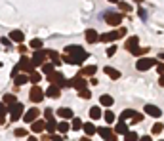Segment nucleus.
<instances>
[{
	"label": "nucleus",
	"mask_w": 164,
	"mask_h": 141,
	"mask_svg": "<svg viewBox=\"0 0 164 141\" xmlns=\"http://www.w3.org/2000/svg\"><path fill=\"white\" fill-rule=\"evenodd\" d=\"M67 54L77 61V65H80L88 57V54L84 52V48H80V46H67Z\"/></svg>",
	"instance_id": "nucleus-1"
},
{
	"label": "nucleus",
	"mask_w": 164,
	"mask_h": 141,
	"mask_svg": "<svg viewBox=\"0 0 164 141\" xmlns=\"http://www.w3.org/2000/svg\"><path fill=\"white\" fill-rule=\"evenodd\" d=\"M86 86H88V82H86L82 76H77V78H73V80H67V88H77L78 91H80V90H86Z\"/></svg>",
	"instance_id": "nucleus-2"
},
{
	"label": "nucleus",
	"mask_w": 164,
	"mask_h": 141,
	"mask_svg": "<svg viewBox=\"0 0 164 141\" xmlns=\"http://www.w3.org/2000/svg\"><path fill=\"white\" fill-rule=\"evenodd\" d=\"M29 97H31L33 103L42 101V99H44V91H42V88H40V86H33V88H31V93H29Z\"/></svg>",
	"instance_id": "nucleus-3"
},
{
	"label": "nucleus",
	"mask_w": 164,
	"mask_h": 141,
	"mask_svg": "<svg viewBox=\"0 0 164 141\" xmlns=\"http://www.w3.org/2000/svg\"><path fill=\"white\" fill-rule=\"evenodd\" d=\"M156 65V59H151V57H143V59H139L137 61V70H147V69H151V67H155Z\"/></svg>",
	"instance_id": "nucleus-4"
},
{
	"label": "nucleus",
	"mask_w": 164,
	"mask_h": 141,
	"mask_svg": "<svg viewBox=\"0 0 164 141\" xmlns=\"http://www.w3.org/2000/svg\"><path fill=\"white\" fill-rule=\"evenodd\" d=\"M103 17H105V21L109 23V25H119V23L122 21V15L120 13H114V12H105Z\"/></svg>",
	"instance_id": "nucleus-5"
},
{
	"label": "nucleus",
	"mask_w": 164,
	"mask_h": 141,
	"mask_svg": "<svg viewBox=\"0 0 164 141\" xmlns=\"http://www.w3.org/2000/svg\"><path fill=\"white\" fill-rule=\"evenodd\" d=\"M23 112V103H15L12 105V111H10V120H17Z\"/></svg>",
	"instance_id": "nucleus-6"
},
{
	"label": "nucleus",
	"mask_w": 164,
	"mask_h": 141,
	"mask_svg": "<svg viewBox=\"0 0 164 141\" xmlns=\"http://www.w3.org/2000/svg\"><path fill=\"white\" fill-rule=\"evenodd\" d=\"M145 114H149V116H153V118H158V116H162V111L156 107V105H145Z\"/></svg>",
	"instance_id": "nucleus-7"
},
{
	"label": "nucleus",
	"mask_w": 164,
	"mask_h": 141,
	"mask_svg": "<svg viewBox=\"0 0 164 141\" xmlns=\"http://www.w3.org/2000/svg\"><path fill=\"white\" fill-rule=\"evenodd\" d=\"M98 132H99V135H101L105 141H114V139H116V135L113 133V130H111V128H99Z\"/></svg>",
	"instance_id": "nucleus-8"
},
{
	"label": "nucleus",
	"mask_w": 164,
	"mask_h": 141,
	"mask_svg": "<svg viewBox=\"0 0 164 141\" xmlns=\"http://www.w3.org/2000/svg\"><path fill=\"white\" fill-rule=\"evenodd\" d=\"M38 116H40V111L38 109H31V111L25 112V122H34Z\"/></svg>",
	"instance_id": "nucleus-9"
},
{
	"label": "nucleus",
	"mask_w": 164,
	"mask_h": 141,
	"mask_svg": "<svg viewBox=\"0 0 164 141\" xmlns=\"http://www.w3.org/2000/svg\"><path fill=\"white\" fill-rule=\"evenodd\" d=\"M86 40H88L90 44H96V42H99V34L93 31V29H88V31H86Z\"/></svg>",
	"instance_id": "nucleus-10"
},
{
	"label": "nucleus",
	"mask_w": 164,
	"mask_h": 141,
	"mask_svg": "<svg viewBox=\"0 0 164 141\" xmlns=\"http://www.w3.org/2000/svg\"><path fill=\"white\" fill-rule=\"evenodd\" d=\"M96 70H98V69L93 67V65H88V67H84L80 73H78V76H82V78H84V76H93V75H96Z\"/></svg>",
	"instance_id": "nucleus-11"
},
{
	"label": "nucleus",
	"mask_w": 164,
	"mask_h": 141,
	"mask_svg": "<svg viewBox=\"0 0 164 141\" xmlns=\"http://www.w3.org/2000/svg\"><path fill=\"white\" fill-rule=\"evenodd\" d=\"M116 38H119V31L105 33V34H101V36H99V40H101V42H113V40H116Z\"/></svg>",
	"instance_id": "nucleus-12"
},
{
	"label": "nucleus",
	"mask_w": 164,
	"mask_h": 141,
	"mask_svg": "<svg viewBox=\"0 0 164 141\" xmlns=\"http://www.w3.org/2000/svg\"><path fill=\"white\" fill-rule=\"evenodd\" d=\"M137 42H139V38H137V36H132V38H130V40L126 42V50L134 54V52L137 50Z\"/></svg>",
	"instance_id": "nucleus-13"
},
{
	"label": "nucleus",
	"mask_w": 164,
	"mask_h": 141,
	"mask_svg": "<svg viewBox=\"0 0 164 141\" xmlns=\"http://www.w3.org/2000/svg\"><path fill=\"white\" fill-rule=\"evenodd\" d=\"M57 116H61V118L69 120V118H73V111L67 109V107H61V109H57Z\"/></svg>",
	"instance_id": "nucleus-14"
},
{
	"label": "nucleus",
	"mask_w": 164,
	"mask_h": 141,
	"mask_svg": "<svg viewBox=\"0 0 164 141\" xmlns=\"http://www.w3.org/2000/svg\"><path fill=\"white\" fill-rule=\"evenodd\" d=\"M90 116H92V120H99L101 118V107H92L90 109Z\"/></svg>",
	"instance_id": "nucleus-15"
},
{
	"label": "nucleus",
	"mask_w": 164,
	"mask_h": 141,
	"mask_svg": "<svg viewBox=\"0 0 164 141\" xmlns=\"http://www.w3.org/2000/svg\"><path fill=\"white\" fill-rule=\"evenodd\" d=\"M114 132H116V133H124V135H126L130 130H128V126H126L122 120H119V122H116V128H114Z\"/></svg>",
	"instance_id": "nucleus-16"
},
{
	"label": "nucleus",
	"mask_w": 164,
	"mask_h": 141,
	"mask_svg": "<svg viewBox=\"0 0 164 141\" xmlns=\"http://www.w3.org/2000/svg\"><path fill=\"white\" fill-rule=\"evenodd\" d=\"M46 93H48L50 97H59V93H61V90H59V86H54V84H52V86L48 88V91H46Z\"/></svg>",
	"instance_id": "nucleus-17"
},
{
	"label": "nucleus",
	"mask_w": 164,
	"mask_h": 141,
	"mask_svg": "<svg viewBox=\"0 0 164 141\" xmlns=\"http://www.w3.org/2000/svg\"><path fill=\"white\" fill-rule=\"evenodd\" d=\"M44 128H46L44 120H34V122H33V132L40 133V132H44Z\"/></svg>",
	"instance_id": "nucleus-18"
},
{
	"label": "nucleus",
	"mask_w": 164,
	"mask_h": 141,
	"mask_svg": "<svg viewBox=\"0 0 164 141\" xmlns=\"http://www.w3.org/2000/svg\"><path fill=\"white\" fill-rule=\"evenodd\" d=\"M82 128H84V132H86V135H93L98 130H96V126H93L92 122H86V124H82Z\"/></svg>",
	"instance_id": "nucleus-19"
},
{
	"label": "nucleus",
	"mask_w": 164,
	"mask_h": 141,
	"mask_svg": "<svg viewBox=\"0 0 164 141\" xmlns=\"http://www.w3.org/2000/svg\"><path fill=\"white\" fill-rule=\"evenodd\" d=\"M134 116H135V111L126 109V111H122V114H120V120L124 122V120H128V118H134Z\"/></svg>",
	"instance_id": "nucleus-20"
},
{
	"label": "nucleus",
	"mask_w": 164,
	"mask_h": 141,
	"mask_svg": "<svg viewBox=\"0 0 164 141\" xmlns=\"http://www.w3.org/2000/svg\"><path fill=\"white\" fill-rule=\"evenodd\" d=\"M99 101H101V105H103V107H111V105L114 103V101H113V97H111V96H107V93L99 97Z\"/></svg>",
	"instance_id": "nucleus-21"
},
{
	"label": "nucleus",
	"mask_w": 164,
	"mask_h": 141,
	"mask_svg": "<svg viewBox=\"0 0 164 141\" xmlns=\"http://www.w3.org/2000/svg\"><path fill=\"white\" fill-rule=\"evenodd\" d=\"M40 63H44V54H42V52H36L34 57H33V65L36 67V65H40Z\"/></svg>",
	"instance_id": "nucleus-22"
},
{
	"label": "nucleus",
	"mask_w": 164,
	"mask_h": 141,
	"mask_svg": "<svg viewBox=\"0 0 164 141\" xmlns=\"http://www.w3.org/2000/svg\"><path fill=\"white\" fill-rule=\"evenodd\" d=\"M105 73H107L111 78H119V76H120V73H119L116 69H113V67H105Z\"/></svg>",
	"instance_id": "nucleus-23"
},
{
	"label": "nucleus",
	"mask_w": 164,
	"mask_h": 141,
	"mask_svg": "<svg viewBox=\"0 0 164 141\" xmlns=\"http://www.w3.org/2000/svg\"><path fill=\"white\" fill-rule=\"evenodd\" d=\"M103 118H105L107 124H113V122H114V114H113L111 111H105V112H103Z\"/></svg>",
	"instance_id": "nucleus-24"
},
{
	"label": "nucleus",
	"mask_w": 164,
	"mask_h": 141,
	"mask_svg": "<svg viewBox=\"0 0 164 141\" xmlns=\"http://www.w3.org/2000/svg\"><path fill=\"white\" fill-rule=\"evenodd\" d=\"M4 103L10 107V105H15L17 101H15V96H10V93H8V96H4Z\"/></svg>",
	"instance_id": "nucleus-25"
},
{
	"label": "nucleus",
	"mask_w": 164,
	"mask_h": 141,
	"mask_svg": "<svg viewBox=\"0 0 164 141\" xmlns=\"http://www.w3.org/2000/svg\"><path fill=\"white\" fill-rule=\"evenodd\" d=\"M10 38H13V40H17V42H21V40H23V33H21V31H13V33L10 34Z\"/></svg>",
	"instance_id": "nucleus-26"
},
{
	"label": "nucleus",
	"mask_w": 164,
	"mask_h": 141,
	"mask_svg": "<svg viewBox=\"0 0 164 141\" xmlns=\"http://www.w3.org/2000/svg\"><path fill=\"white\" fill-rule=\"evenodd\" d=\"M124 137H126V141H137V139H139V135H137L135 132H128Z\"/></svg>",
	"instance_id": "nucleus-27"
},
{
	"label": "nucleus",
	"mask_w": 164,
	"mask_h": 141,
	"mask_svg": "<svg viewBox=\"0 0 164 141\" xmlns=\"http://www.w3.org/2000/svg\"><path fill=\"white\" fill-rule=\"evenodd\" d=\"M56 128H57L56 120H54V118H52V120H48V124H46V130H48V132H56Z\"/></svg>",
	"instance_id": "nucleus-28"
},
{
	"label": "nucleus",
	"mask_w": 164,
	"mask_h": 141,
	"mask_svg": "<svg viewBox=\"0 0 164 141\" xmlns=\"http://www.w3.org/2000/svg\"><path fill=\"white\" fill-rule=\"evenodd\" d=\"M162 130H164V124H160V122H156L155 126H153V133H162Z\"/></svg>",
	"instance_id": "nucleus-29"
},
{
	"label": "nucleus",
	"mask_w": 164,
	"mask_h": 141,
	"mask_svg": "<svg viewBox=\"0 0 164 141\" xmlns=\"http://www.w3.org/2000/svg\"><path fill=\"white\" fill-rule=\"evenodd\" d=\"M27 80H29V76H27V75H21V76H17V78H15V84H17V86H21V84H25Z\"/></svg>",
	"instance_id": "nucleus-30"
},
{
	"label": "nucleus",
	"mask_w": 164,
	"mask_h": 141,
	"mask_svg": "<svg viewBox=\"0 0 164 141\" xmlns=\"http://www.w3.org/2000/svg\"><path fill=\"white\" fill-rule=\"evenodd\" d=\"M78 96H80L82 99H90V97H92V93H90V90H80V91H78Z\"/></svg>",
	"instance_id": "nucleus-31"
},
{
	"label": "nucleus",
	"mask_w": 164,
	"mask_h": 141,
	"mask_svg": "<svg viewBox=\"0 0 164 141\" xmlns=\"http://www.w3.org/2000/svg\"><path fill=\"white\" fill-rule=\"evenodd\" d=\"M57 130H59L61 133H65V132H69V124H67V122H59V124H57Z\"/></svg>",
	"instance_id": "nucleus-32"
},
{
	"label": "nucleus",
	"mask_w": 164,
	"mask_h": 141,
	"mask_svg": "<svg viewBox=\"0 0 164 141\" xmlns=\"http://www.w3.org/2000/svg\"><path fill=\"white\" fill-rule=\"evenodd\" d=\"M82 128V120L80 118H73V130H80Z\"/></svg>",
	"instance_id": "nucleus-33"
},
{
	"label": "nucleus",
	"mask_w": 164,
	"mask_h": 141,
	"mask_svg": "<svg viewBox=\"0 0 164 141\" xmlns=\"http://www.w3.org/2000/svg\"><path fill=\"white\" fill-rule=\"evenodd\" d=\"M61 61H65V63H71V65H77V61L71 57V55H63V59Z\"/></svg>",
	"instance_id": "nucleus-34"
},
{
	"label": "nucleus",
	"mask_w": 164,
	"mask_h": 141,
	"mask_svg": "<svg viewBox=\"0 0 164 141\" xmlns=\"http://www.w3.org/2000/svg\"><path fill=\"white\" fill-rule=\"evenodd\" d=\"M15 135H17V137L27 135V130H25V128H17V130H15Z\"/></svg>",
	"instance_id": "nucleus-35"
},
{
	"label": "nucleus",
	"mask_w": 164,
	"mask_h": 141,
	"mask_svg": "<svg viewBox=\"0 0 164 141\" xmlns=\"http://www.w3.org/2000/svg\"><path fill=\"white\" fill-rule=\"evenodd\" d=\"M44 73L46 75H52L54 73V65H44Z\"/></svg>",
	"instance_id": "nucleus-36"
},
{
	"label": "nucleus",
	"mask_w": 164,
	"mask_h": 141,
	"mask_svg": "<svg viewBox=\"0 0 164 141\" xmlns=\"http://www.w3.org/2000/svg\"><path fill=\"white\" fill-rule=\"evenodd\" d=\"M137 12H139V17H141V19H143V21H145V19H147V12H145V10H143V8H137Z\"/></svg>",
	"instance_id": "nucleus-37"
},
{
	"label": "nucleus",
	"mask_w": 164,
	"mask_h": 141,
	"mask_svg": "<svg viewBox=\"0 0 164 141\" xmlns=\"http://www.w3.org/2000/svg\"><path fill=\"white\" fill-rule=\"evenodd\" d=\"M119 6H120V10H124V12H130V10H132V8H130V4H126V2H120Z\"/></svg>",
	"instance_id": "nucleus-38"
},
{
	"label": "nucleus",
	"mask_w": 164,
	"mask_h": 141,
	"mask_svg": "<svg viewBox=\"0 0 164 141\" xmlns=\"http://www.w3.org/2000/svg\"><path fill=\"white\" fill-rule=\"evenodd\" d=\"M31 46H33V48H42V40H33Z\"/></svg>",
	"instance_id": "nucleus-39"
},
{
	"label": "nucleus",
	"mask_w": 164,
	"mask_h": 141,
	"mask_svg": "<svg viewBox=\"0 0 164 141\" xmlns=\"http://www.w3.org/2000/svg\"><path fill=\"white\" fill-rule=\"evenodd\" d=\"M141 120H143V116L139 114V112H135V116L132 118V122H141Z\"/></svg>",
	"instance_id": "nucleus-40"
},
{
	"label": "nucleus",
	"mask_w": 164,
	"mask_h": 141,
	"mask_svg": "<svg viewBox=\"0 0 164 141\" xmlns=\"http://www.w3.org/2000/svg\"><path fill=\"white\" fill-rule=\"evenodd\" d=\"M114 54H116V46H111V48L107 50V55L111 57V55H114Z\"/></svg>",
	"instance_id": "nucleus-41"
},
{
	"label": "nucleus",
	"mask_w": 164,
	"mask_h": 141,
	"mask_svg": "<svg viewBox=\"0 0 164 141\" xmlns=\"http://www.w3.org/2000/svg\"><path fill=\"white\" fill-rule=\"evenodd\" d=\"M6 112H8V109H6V105H4V103H0V116H4Z\"/></svg>",
	"instance_id": "nucleus-42"
},
{
	"label": "nucleus",
	"mask_w": 164,
	"mask_h": 141,
	"mask_svg": "<svg viewBox=\"0 0 164 141\" xmlns=\"http://www.w3.org/2000/svg\"><path fill=\"white\" fill-rule=\"evenodd\" d=\"M31 80H33V82H38V80H40V75H38V73H33V75H31Z\"/></svg>",
	"instance_id": "nucleus-43"
},
{
	"label": "nucleus",
	"mask_w": 164,
	"mask_h": 141,
	"mask_svg": "<svg viewBox=\"0 0 164 141\" xmlns=\"http://www.w3.org/2000/svg\"><path fill=\"white\" fill-rule=\"evenodd\" d=\"M156 70H158L160 75H164V63H158V65H156Z\"/></svg>",
	"instance_id": "nucleus-44"
},
{
	"label": "nucleus",
	"mask_w": 164,
	"mask_h": 141,
	"mask_svg": "<svg viewBox=\"0 0 164 141\" xmlns=\"http://www.w3.org/2000/svg\"><path fill=\"white\" fill-rule=\"evenodd\" d=\"M137 141H153V139H151V137H149V135H143V137H139V139H137Z\"/></svg>",
	"instance_id": "nucleus-45"
},
{
	"label": "nucleus",
	"mask_w": 164,
	"mask_h": 141,
	"mask_svg": "<svg viewBox=\"0 0 164 141\" xmlns=\"http://www.w3.org/2000/svg\"><path fill=\"white\" fill-rule=\"evenodd\" d=\"M158 84H160V86H164V75H160V80H158Z\"/></svg>",
	"instance_id": "nucleus-46"
},
{
	"label": "nucleus",
	"mask_w": 164,
	"mask_h": 141,
	"mask_svg": "<svg viewBox=\"0 0 164 141\" xmlns=\"http://www.w3.org/2000/svg\"><path fill=\"white\" fill-rule=\"evenodd\" d=\"M29 141H38V139H36L34 135H31V137H29Z\"/></svg>",
	"instance_id": "nucleus-47"
},
{
	"label": "nucleus",
	"mask_w": 164,
	"mask_h": 141,
	"mask_svg": "<svg viewBox=\"0 0 164 141\" xmlns=\"http://www.w3.org/2000/svg\"><path fill=\"white\" fill-rule=\"evenodd\" d=\"M80 141H90V137H86V135H84V137H82Z\"/></svg>",
	"instance_id": "nucleus-48"
},
{
	"label": "nucleus",
	"mask_w": 164,
	"mask_h": 141,
	"mask_svg": "<svg viewBox=\"0 0 164 141\" xmlns=\"http://www.w3.org/2000/svg\"><path fill=\"white\" fill-rule=\"evenodd\" d=\"M134 2H137V4H141V2H143V0H134Z\"/></svg>",
	"instance_id": "nucleus-49"
},
{
	"label": "nucleus",
	"mask_w": 164,
	"mask_h": 141,
	"mask_svg": "<svg viewBox=\"0 0 164 141\" xmlns=\"http://www.w3.org/2000/svg\"><path fill=\"white\" fill-rule=\"evenodd\" d=\"M0 124H4V118H2V116H0Z\"/></svg>",
	"instance_id": "nucleus-50"
},
{
	"label": "nucleus",
	"mask_w": 164,
	"mask_h": 141,
	"mask_svg": "<svg viewBox=\"0 0 164 141\" xmlns=\"http://www.w3.org/2000/svg\"><path fill=\"white\" fill-rule=\"evenodd\" d=\"M109 2H119V0H109Z\"/></svg>",
	"instance_id": "nucleus-51"
}]
</instances>
